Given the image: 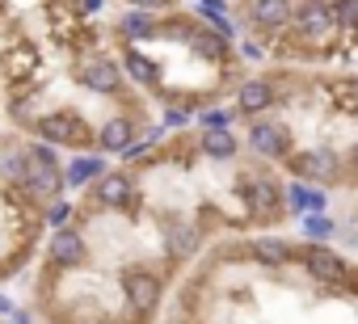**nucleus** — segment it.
<instances>
[{
	"mask_svg": "<svg viewBox=\"0 0 358 324\" xmlns=\"http://www.w3.org/2000/svg\"><path fill=\"white\" fill-rule=\"evenodd\" d=\"M34 131H38L43 143H59V147H85V143H93L89 122H85L80 114H72V110H51V114H43V118L34 122Z\"/></svg>",
	"mask_w": 358,
	"mask_h": 324,
	"instance_id": "nucleus-1",
	"label": "nucleus"
},
{
	"mask_svg": "<svg viewBox=\"0 0 358 324\" xmlns=\"http://www.w3.org/2000/svg\"><path fill=\"white\" fill-rule=\"evenodd\" d=\"M59 186H68V182H64V173L55 165V152L47 143H34L30 147V173H26V186L22 190L34 194V198H55Z\"/></svg>",
	"mask_w": 358,
	"mask_h": 324,
	"instance_id": "nucleus-2",
	"label": "nucleus"
},
{
	"mask_svg": "<svg viewBox=\"0 0 358 324\" xmlns=\"http://www.w3.org/2000/svg\"><path fill=\"white\" fill-rule=\"evenodd\" d=\"M295 34L303 38V43H324L333 30H341L337 26V17H333V0H303V5L295 9Z\"/></svg>",
	"mask_w": 358,
	"mask_h": 324,
	"instance_id": "nucleus-3",
	"label": "nucleus"
},
{
	"mask_svg": "<svg viewBox=\"0 0 358 324\" xmlns=\"http://www.w3.org/2000/svg\"><path fill=\"white\" fill-rule=\"evenodd\" d=\"M122 68L118 64H110V59H101V55H89V59H80V68H76V80L89 89V93H97V97H114L118 89H122Z\"/></svg>",
	"mask_w": 358,
	"mask_h": 324,
	"instance_id": "nucleus-4",
	"label": "nucleus"
},
{
	"mask_svg": "<svg viewBox=\"0 0 358 324\" xmlns=\"http://www.w3.org/2000/svg\"><path fill=\"white\" fill-rule=\"evenodd\" d=\"M245 143H249L257 156H266V160H287V156H291V135H287V126H278V122H270V118L249 122Z\"/></svg>",
	"mask_w": 358,
	"mask_h": 324,
	"instance_id": "nucleus-5",
	"label": "nucleus"
},
{
	"mask_svg": "<svg viewBox=\"0 0 358 324\" xmlns=\"http://www.w3.org/2000/svg\"><path fill=\"white\" fill-rule=\"evenodd\" d=\"M295 0H245V17H249V26L253 30H266V34H274V30H287L291 22H295Z\"/></svg>",
	"mask_w": 358,
	"mask_h": 324,
	"instance_id": "nucleus-6",
	"label": "nucleus"
},
{
	"mask_svg": "<svg viewBox=\"0 0 358 324\" xmlns=\"http://www.w3.org/2000/svg\"><path fill=\"white\" fill-rule=\"evenodd\" d=\"M241 198H245V207H249L257 219H274V215L282 211V202H287V194H282L270 177H245V182H241Z\"/></svg>",
	"mask_w": 358,
	"mask_h": 324,
	"instance_id": "nucleus-7",
	"label": "nucleus"
},
{
	"mask_svg": "<svg viewBox=\"0 0 358 324\" xmlns=\"http://www.w3.org/2000/svg\"><path fill=\"white\" fill-rule=\"evenodd\" d=\"M303 265H308V274L316 278V282H329V286H341V282H350V270H345V261L333 253V249H324V244H308V253H303Z\"/></svg>",
	"mask_w": 358,
	"mask_h": 324,
	"instance_id": "nucleus-8",
	"label": "nucleus"
},
{
	"mask_svg": "<svg viewBox=\"0 0 358 324\" xmlns=\"http://www.w3.org/2000/svg\"><path fill=\"white\" fill-rule=\"evenodd\" d=\"M97 202H106L114 211H131L139 202V190L127 173H101L97 177Z\"/></svg>",
	"mask_w": 358,
	"mask_h": 324,
	"instance_id": "nucleus-9",
	"label": "nucleus"
},
{
	"mask_svg": "<svg viewBox=\"0 0 358 324\" xmlns=\"http://www.w3.org/2000/svg\"><path fill=\"white\" fill-rule=\"evenodd\" d=\"M47 257H51L55 265L72 270V265H80V261L89 257V244H85L80 232H72V228H55V232H51V244H47Z\"/></svg>",
	"mask_w": 358,
	"mask_h": 324,
	"instance_id": "nucleus-10",
	"label": "nucleus"
},
{
	"mask_svg": "<svg viewBox=\"0 0 358 324\" xmlns=\"http://www.w3.org/2000/svg\"><path fill=\"white\" fill-rule=\"evenodd\" d=\"M287 165L299 182H329L337 177V160L333 152H299V156H287Z\"/></svg>",
	"mask_w": 358,
	"mask_h": 324,
	"instance_id": "nucleus-11",
	"label": "nucleus"
},
{
	"mask_svg": "<svg viewBox=\"0 0 358 324\" xmlns=\"http://www.w3.org/2000/svg\"><path fill=\"white\" fill-rule=\"evenodd\" d=\"M122 290H127V303L131 311H152L160 303V282L148 274V270H127L122 278Z\"/></svg>",
	"mask_w": 358,
	"mask_h": 324,
	"instance_id": "nucleus-12",
	"label": "nucleus"
},
{
	"mask_svg": "<svg viewBox=\"0 0 358 324\" xmlns=\"http://www.w3.org/2000/svg\"><path fill=\"white\" fill-rule=\"evenodd\" d=\"M270 105H274V84H270V80L253 76V80L241 84V93H236V110H245V114L253 118V114H266Z\"/></svg>",
	"mask_w": 358,
	"mask_h": 324,
	"instance_id": "nucleus-13",
	"label": "nucleus"
},
{
	"mask_svg": "<svg viewBox=\"0 0 358 324\" xmlns=\"http://www.w3.org/2000/svg\"><path fill=\"white\" fill-rule=\"evenodd\" d=\"M97 143H101L106 152H127V147L135 143V122H131V118H110V122L97 131Z\"/></svg>",
	"mask_w": 358,
	"mask_h": 324,
	"instance_id": "nucleus-14",
	"label": "nucleus"
},
{
	"mask_svg": "<svg viewBox=\"0 0 358 324\" xmlns=\"http://www.w3.org/2000/svg\"><path fill=\"white\" fill-rule=\"evenodd\" d=\"M324 97L333 101V110L358 118V80H354V76H337V80H329V84H324Z\"/></svg>",
	"mask_w": 358,
	"mask_h": 324,
	"instance_id": "nucleus-15",
	"label": "nucleus"
},
{
	"mask_svg": "<svg viewBox=\"0 0 358 324\" xmlns=\"http://www.w3.org/2000/svg\"><path fill=\"white\" fill-rule=\"evenodd\" d=\"M160 26H156V17L148 13V9H127L122 17H118V34L122 38H131V43H139V38H152Z\"/></svg>",
	"mask_w": 358,
	"mask_h": 324,
	"instance_id": "nucleus-16",
	"label": "nucleus"
},
{
	"mask_svg": "<svg viewBox=\"0 0 358 324\" xmlns=\"http://www.w3.org/2000/svg\"><path fill=\"white\" fill-rule=\"evenodd\" d=\"M287 207H291L295 215H316V211H324V194L312 190L308 182H291V186H287Z\"/></svg>",
	"mask_w": 358,
	"mask_h": 324,
	"instance_id": "nucleus-17",
	"label": "nucleus"
},
{
	"mask_svg": "<svg viewBox=\"0 0 358 324\" xmlns=\"http://www.w3.org/2000/svg\"><path fill=\"white\" fill-rule=\"evenodd\" d=\"M249 253H253V261H262V265H270V270H278V265L291 261V244L278 240V236H262V240H253Z\"/></svg>",
	"mask_w": 358,
	"mask_h": 324,
	"instance_id": "nucleus-18",
	"label": "nucleus"
},
{
	"mask_svg": "<svg viewBox=\"0 0 358 324\" xmlns=\"http://www.w3.org/2000/svg\"><path fill=\"white\" fill-rule=\"evenodd\" d=\"M101 173H106V160H101V156H76V160H72V165H68V173H64V182L80 190V186H89V182H97Z\"/></svg>",
	"mask_w": 358,
	"mask_h": 324,
	"instance_id": "nucleus-19",
	"label": "nucleus"
},
{
	"mask_svg": "<svg viewBox=\"0 0 358 324\" xmlns=\"http://www.w3.org/2000/svg\"><path fill=\"white\" fill-rule=\"evenodd\" d=\"M199 147H203L211 160H232V156H236V139H232V131H203Z\"/></svg>",
	"mask_w": 358,
	"mask_h": 324,
	"instance_id": "nucleus-20",
	"label": "nucleus"
},
{
	"mask_svg": "<svg viewBox=\"0 0 358 324\" xmlns=\"http://www.w3.org/2000/svg\"><path fill=\"white\" fill-rule=\"evenodd\" d=\"M190 47H194V55H199V59L220 64V59H224V51H228V38H224L220 30H211V34L203 30V34H194V43H190Z\"/></svg>",
	"mask_w": 358,
	"mask_h": 324,
	"instance_id": "nucleus-21",
	"label": "nucleus"
},
{
	"mask_svg": "<svg viewBox=\"0 0 358 324\" xmlns=\"http://www.w3.org/2000/svg\"><path fill=\"white\" fill-rule=\"evenodd\" d=\"M122 72H127L135 84H152V80H156V64H152L148 55H139V51H127V55H122Z\"/></svg>",
	"mask_w": 358,
	"mask_h": 324,
	"instance_id": "nucleus-22",
	"label": "nucleus"
},
{
	"mask_svg": "<svg viewBox=\"0 0 358 324\" xmlns=\"http://www.w3.org/2000/svg\"><path fill=\"white\" fill-rule=\"evenodd\" d=\"M194 240H199V236H194L190 228H182V223L169 228V253H173V257H190V253H194Z\"/></svg>",
	"mask_w": 358,
	"mask_h": 324,
	"instance_id": "nucleus-23",
	"label": "nucleus"
},
{
	"mask_svg": "<svg viewBox=\"0 0 358 324\" xmlns=\"http://www.w3.org/2000/svg\"><path fill=\"white\" fill-rule=\"evenodd\" d=\"M303 236H308V240H316V244H324V240L333 236V223H329L320 211H316V215H303Z\"/></svg>",
	"mask_w": 358,
	"mask_h": 324,
	"instance_id": "nucleus-24",
	"label": "nucleus"
},
{
	"mask_svg": "<svg viewBox=\"0 0 358 324\" xmlns=\"http://www.w3.org/2000/svg\"><path fill=\"white\" fill-rule=\"evenodd\" d=\"M333 17L341 30H358V0H333Z\"/></svg>",
	"mask_w": 358,
	"mask_h": 324,
	"instance_id": "nucleus-25",
	"label": "nucleus"
},
{
	"mask_svg": "<svg viewBox=\"0 0 358 324\" xmlns=\"http://www.w3.org/2000/svg\"><path fill=\"white\" fill-rule=\"evenodd\" d=\"M232 126V110H207L203 114V131H228Z\"/></svg>",
	"mask_w": 358,
	"mask_h": 324,
	"instance_id": "nucleus-26",
	"label": "nucleus"
},
{
	"mask_svg": "<svg viewBox=\"0 0 358 324\" xmlns=\"http://www.w3.org/2000/svg\"><path fill=\"white\" fill-rule=\"evenodd\" d=\"M68 219H72V202H59V198H55V202L47 207V223H51V228H68Z\"/></svg>",
	"mask_w": 358,
	"mask_h": 324,
	"instance_id": "nucleus-27",
	"label": "nucleus"
},
{
	"mask_svg": "<svg viewBox=\"0 0 358 324\" xmlns=\"http://www.w3.org/2000/svg\"><path fill=\"white\" fill-rule=\"evenodd\" d=\"M224 9H228V5H224V0H199V13H203L207 22H215V17H224Z\"/></svg>",
	"mask_w": 358,
	"mask_h": 324,
	"instance_id": "nucleus-28",
	"label": "nucleus"
},
{
	"mask_svg": "<svg viewBox=\"0 0 358 324\" xmlns=\"http://www.w3.org/2000/svg\"><path fill=\"white\" fill-rule=\"evenodd\" d=\"M173 0H131V9H148V13H156V9H169Z\"/></svg>",
	"mask_w": 358,
	"mask_h": 324,
	"instance_id": "nucleus-29",
	"label": "nucleus"
},
{
	"mask_svg": "<svg viewBox=\"0 0 358 324\" xmlns=\"http://www.w3.org/2000/svg\"><path fill=\"white\" fill-rule=\"evenodd\" d=\"M101 5H106V0H80V17H93V13H101Z\"/></svg>",
	"mask_w": 358,
	"mask_h": 324,
	"instance_id": "nucleus-30",
	"label": "nucleus"
},
{
	"mask_svg": "<svg viewBox=\"0 0 358 324\" xmlns=\"http://www.w3.org/2000/svg\"><path fill=\"white\" fill-rule=\"evenodd\" d=\"M190 118V110H169V126H182Z\"/></svg>",
	"mask_w": 358,
	"mask_h": 324,
	"instance_id": "nucleus-31",
	"label": "nucleus"
},
{
	"mask_svg": "<svg viewBox=\"0 0 358 324\" xmlns=\"http://www.w3.org/2000/svg\"><path fill=\"white\" fill-rule=\"evenodd\" d=\"M0 316H13V303H9L5 295H0Z\"/></svg>",
	"mask_w": 358,
	"mask_h": 324,
	"instance_id": "nucleus-32",
	"label": "nucleus"
},
{
	"mask_svg": "<svg viewBox=\"0 0 358 324\" xmlns=\"http://www.w3.org/2000/svg\"><path fill=\"white\" fill-rule=\"evenodd\" d=\"M354 173H358V152H354Z\"/></svg>",
	"mask_w": 358,
	"mask_h": 324,
	"instance_id": "nucleus-33",
	"label": "nucleus"
}]
</instances>
